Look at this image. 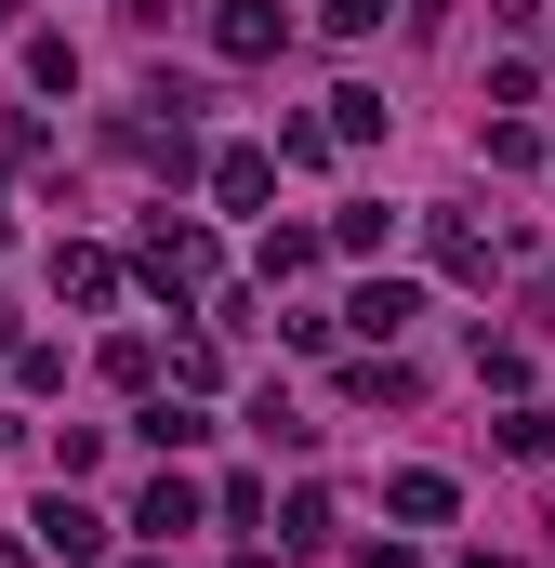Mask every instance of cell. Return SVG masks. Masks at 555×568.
Listing matches in <instances>:
<instances>
[{
    "mask_svg": "<svg viewBox=\"0 0 555 568\" xmlns=\"http://www.w3.org/2000/svg\"><path fill=\"white\" fill-rule=\"evenodd\" d=\"M40 542H53V556H107V516H80V503L53 489V503H40Z\"/></svg>",
    "mask_w": 555,
    "mask_h": 568,
    "instance_id": "277c9868",
    "label": "cell"
},
{
    "mask_svg": "<svg viewBox=\"0 0 555 568\" xmlns=\"http://www.w3.org/2000/svg\"><path fill=\"white\" fill-rule=\"evenodd\" d=\"M133 529H199V489H185V476H159V489H145V516Z\"/></svg>",
    "mask_w": 555,
    "mask_h": 568,
    "instance_id": "52a82bcc",
    "label": "cell"
},
{
    "mask_svg": "<svg viewBox=\"0 0 555 568\" xmlns=\"http://www.w3.org/2000/svg\"><path fill=\"white\" fill-rule=\"evenodd\" d=\"M463 568H516V556H463Z\"/></svg>",
    "mask_w": 555,
    "mask_h": 568,
    "instance_id": "9c48e42d",
    "label": "cell"
},
{
    "mask_svg": "<svg viewBox=\"0 0 555 568\" xmlns=\"http://www.w3.org/2000/svg\"><path fill=\"white\" fill-rule=\"evenodd\" d=\"M265 185H278V159H265V145H225V159H212V199H225V212H252Z\"/></svg>",
    "mask_w": 555,
    "mask_h": 568,
    "instance_id": "7a4b0ae2",
    "label": "cell"
},
{
    "mask_svg": "<svg viewBox=\"0 0 555 568\" xmlns=\"http://www.w3.org/2000/svg\"><path fill=\"white\" fill-rule=\"evenodd\" d=\"M384 27V0H331V40H371Z\"/></svg>",
    "mask_w": 555,
    "mask_h": 568,
    "instance_id": "ba28073f",
    "label": "cell"
},
{
    "mask_svg": "<svg viewBox=\"0 0 555 568\" xmlns=\"http://www.w3.org/2000/svg\"><path fill=\"white\" fill-rule=\"evenodd\" d=\"M133 436H145V449H199L212 424H199V410H172V397H145V424H133Z\"/></svg>",
    "mask_w": 555,
    "mask_h": 568,
    "instance_id": "8992f818",
    "label": "cell"
},
{
    "mask_svg": "<svg viewBox=\"0 0 555 568\" xmlns=\"http://www.w3.org/2000/svg\"><path fill=\"white\" fill-rule=\"evenodd\" d=\"M278 40H291V27H278L265 0H225V13H212V53H239V67H265Z\"/></svg>",
    "mask_w": 555,
    "mask_h": 568,
    "instance_id": "6da1fadb",
    "label": "cell"
},
{
    "mask_svg": "<svg viewBox=\"0 0 555 568\" xmlns=\"http://www.w3.org/2000/svg\"><path fill=\"white\" fill-rule=\"evenodd\" d=\"M384 503H397V516H411V529H436V516H450V476H436V463H411V476H397V489H384Z\"/></svg>",
    "mask_w": 555,
    "mask_h": 568,
    "instance_id": "5b68a950",
    "label": "cell"
},
{
    "mask_svg": "<svg viewBox=\"0 0 555 568\" xmlns=\"http://www.w3.org/2000/svg\"><path fill=\"white\" fill-rule=\"evenodd\" d=\"M344 317H357V331L384 344V331H411V317H423V291H411V278H371V291H357V304H344Z\"/></svg>",
    "mask_w": 555,
    "mask_h": 568,
    "instance_id": "3957f363",
    "label": "cell"
}]
</instances>
